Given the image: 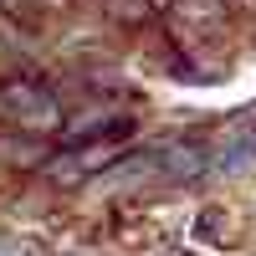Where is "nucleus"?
<instances>
[{"label":"nucleus","instance_id":"obj_1","mask_svg":"<svg viewBox=\"0 0 256 256\" xmlns=\"http://www.w3.org/2000/svg\"><path fill=\"white\" fill-rule=\"evenodd\" d=\"M118 164V144H88V148H67V154H56L52 164H46V174L56 180V184H82V180H92V174H102V169H113Z\"/></svg>","mask_w":256,"mask_h":256},{"label":"nucleus","instance_id":"obj_2","mask_svg":"<svg viewBox=\"0 0 256 256\" xmlns=\"http://www.w3.org/2000/svg\"><path fill=\"white\" fill-rule=\"evenodd\" d=\"M123 128H134V118L118 113V108H92V113H82V118H67V138L82 144V138H102V134H123Z\"/></svg>","mask_w":256,"mask_h":256},{"label":"nucleus","instance_id":"obj_3","mask_svg":"<svg viewBox=\"0 0 256 256\" xmlns=\"http://www.w3.org/2000/svg\"><path fill=\"white\" fill-rule=\"evenodd\" d=\"M6 98H10V108H20L26 123H41V118L56 123V98H52L46 88H10Z\"/></svg>","mask_w":256,"mask_h":256},{"label":"nucleus","instance_id":"obj_4","mask_svg":"<svg viewBox=\"0 0 256 256\" xmlns=\"http://www.w3.org/2000/svg\"><path fill=\"white\" fill-rule=\"evenodd\" d=\"M246 164H256V113L230 134V144H226V159H220V169H246Z\"/></svg>","mask_w":256,"mask_h":256}]
</instances>
